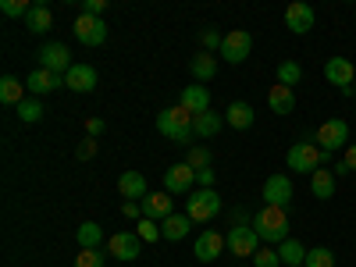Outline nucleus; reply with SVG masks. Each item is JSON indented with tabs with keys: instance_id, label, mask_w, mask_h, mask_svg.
Masks as SVG:
<instances>
[{
	"instance_id": "nucleus-41",
	"label": "nucleus",
	"mask_w": 356,
	"mask_h": 267,
	"mask_svg": "<svg viewBox=\"0 0 356 267\" xmlns=\"http://www.w3.org/2000/svg\"><path fill=\"white\" fill-rule=\"evenodd\" d=\"M196 186H200V189H214V168L196 171Z\"/></svg>"
},
{
	"instance_id": "nucleus-15",
	"label": "nucleus",
	"mask_w": 356,
	"mask_h": 267,
	"mask_svg": "<svg viewBox=\"0 0 356 267\" xmlns=\"http://www.w3.org/2000/svg\"><path fill=\"white\" fill-rule=\"evenodd\" d=\"M285 29L296 36H307L310 29H314V8L303 4V0H296V4L285 8Z\"/></svg>"
},
{
	"instance_id": "nucleus-12",
	"label": "nucleus",
	"mask_w": 356,
	"mask_h": 267,
	"mask_svg": "<svg viewBox=\"0 0 356 267\" xmlns=\"http://www.w3.org/2000/svg\"><path fill=\"white\" fill-rule=\"evenodd\" d=\"M72 65H75V61H72V50H68L65 43H47V47L40 50V68H47V72L65 75Z\"/></svg>"
},
{
	"instance_id": "nucleus-23",
	"label": "nucleus",
	"mask_w": 356,
	"mask_h": 267,
	"mask_svg": "<svg viewBox=\"0 0 356 267\" xmlns=\"http://www.w3.org/2000/svg\"><path fill=\"white\" fill-rule=\"evenodd\" d=\"M189 228H193V218H189V214H171V218L161 225V239L178 243V239H186V235H189Z\"/></svg>"
},
{
	"instance_id": "nucleus-43",
	"label": "nucleus",
	"mask_w": 356,
	"mask_h": 267,
	"mask_svg": "<svg viewBox=\"0 0 356 267\" xmlns=\"http://www.w3.org/2000/svg\"><path fill=\"white\" fill-rule=\"evenodd\" d=\"M104 129H107V125H104V118H89V122H86V132H89V139H97Z\"/></svg>"
},
{
	"instance_id": "nucleus-34",
	"label": "nucleus",
	"mask_w": 356,
	"mask_h": 267,
	"mask_svg": "<svg viewBox=\"0 0 356 267\" xmlns=\"http://www.w3.org/2000/svg\"><path fill=\"white\" fill-rule=\"evenodd\" d=\"M186 164H189L193 171L211 168V150H207V146H193V150H189V157H186Z\"/></svg>"
},
{
	"instance_id": "nucleus-25",
	"label": "nucleus",
	"mask_w": 356,
	"mask_h": 267,
	"mask_svg": "<svg viewBox=\"0 0 356 267\" xmlns=\"http://www.w3.org/2000/svg\"><path fill=\"white\" fill-rule=\"evenodd\" d=\"M189 72H193L196 82H211V79L218 75V57H214V54H207V50L196 54L193 61H189Z\"/></svg>"
},
{
	"instance_id": "nucleus-20",
	"label": "nucleus",
	"mask_w": 356,
	"mask_h": 267,
	"mask_svg": "<svg viewBox=\"0 0 356 267\" xmlns=\"http://www.w3.org/2000/svg\"><path fill=\"white\" fill-rule=\"evenodd\" d=\"M118 193H122L125 200H139V203L150 196V193H146V178L139 171H125L122 178H118Z\"/></svg>"
},
{
	"instance_id": "nucleus-13",
	"label": "nucleus",
	"mask_w": 356,
	"mask_h": 267,
	"mask_svg": "<svg viewBox=\"0 0 356 267\" xmlns=\"http://www.w3.org/2000/svg\"><path fill=\"white\" fill-rule=\"evenodd\" d=\"M107 250H111V257H118V260H136L139 257V250H143V239L136 232H114L111 239H107Z\"/></svg>"
},
{
	"instance_id": "nucleus-47",
	"label": "nucleus",
	"mask_w": 356,
	"mask_h": 267,
	"mask_svg": "<svg viewBox=\"0 0 356 267\" xmlns=\"http://www.w3.org/2000/svg\"><path fill=\"white\" fill-rule=\"evenodd\" d=\"M239 267H246V264H239Z\"/></svg>"
},
{
	"instance_id": "nucleus-42",
	"label": "nucleus",
	"mask_w": 356,
	"mask_h": 267,
	"mask_svg": "<svg viewBox=\"0 0 356 267\" xmlns=\"http://www.w3.org/2000/svg\"><path fill=\"white\" fill-rule=\"evenodd\" d=\"M122 214H125V218H143V203H139V200H125V203H122Z\"/></svg>"
},
{
	"instance_id": "nucleus-37",
	"label": "nucleus",
	"mask_w": 356,
	"mask_h": 267,
	"mask_svg": "<svg viewBox=\"0 0 356 267\" xmlns=\"http://www.w3.org/2000/svg\"><path fill=\"white\" fill-rule=\"evenodd\" d=\"M278 264H282V257H278L275 246H260L257 257H253V267H278Z\"/></svg>"
},
{
	"instance_id": "nucleus-36",
	"label": "nucleus",
	"mask_w": 356,
	"mask_h": 267,
	"mask_svg": "<svg viewBox=\"0 0 356 267\" xmlns=\"http://www.w3.org/2000/svg\"><path fill=\"white\" fill-rule=\"evenodd\" d=\"M0 11H4L8 18H29L33 4H25V0H0Z\"/></svg>"
},
{
	"instance_id": "nucleus-6",
	"label": "nucleus",
	"mask_w": 356,
	"mask_h": 267,
	"mask_svg": "<svg viewBox=\"0 0 356 267\" xmlns=\"http://www.w3.org/2000/svg\"><path fill=\"white\" fill-rule=\"evenodd\" d=\"M72 33L79 36L82 47H104V43H107V22L79 11V18H75V25H72Z\"/></svg>"
},
{
	"instance_id": "nucleus-35",
	"label": "nucleus",
	"mask_w": 356,
	"mask_h": 267,
	"mask_svg": "<svg viewBox=\"0 0 356 267\" xmlns=\"http://www.w3.org/2000/svg\"><path fill=\"white\" fill-rule=\"evenodd\" d=\"M136 235H139L143 243H157V239H161V225H157V221H150V218H139Z\"/></svg>"
},
{
	"instance_id": "nucleus-39",
	"label": "nucleus",
	"mask_w": 356,
	"mask_h": 267,
	"mask_svg": "<svg viewBox=\"0 0 356 267\" xmlns=\"http://www.w3.org/2000/svg\"><path fill=\"white\" fill-rule=\"evenodd\" d=\"M107 11V0H82V15H93V18H100Z\"/></svg>"
},
{
	"instance_id": "nucleus-26",
	"label": "nucleus",
	"mask_w": 356,
	"mask_h": 267,
	"mask_svg": "<svg viewBox=\"0 0 356 267\" xmlns=\"http://www.w3.org/2000/svg\"><path fill=\"white\" fill-rule=\"evenodd\" d=\"M25 25H29V33L43 36V33H50V29H54V11H50L47 4H33V11H29V18H25Z\"/></svg>"
},
{
	"instance_id": "nucleus-29",
	"label": "nucleus",
	"mask_w": 356,
	"mask_h": 267,
	"mask_svg": "<svg viewBox=\"0 0 356 267\" xmlns=\"http://www.w3.org/2000/svg\"><path fill=\"white\" fill-rule=\"evenodd\" d=\"M75 239H79V250H100V243H104V228H100L97 221H86V225H79Z\"/></svg>"
},
{
	"instance_id": "nucleus-9",
	"label": "nucleus",
	"mask_w": 356,
	"mask_h": 267,
	"mask_svg": "<svg viewBox=\"0 0 356 267\" xmlns=\"http://www.w3.org/2000/svg\"><path fill=\"white\" fill-rule=\"evenodd\" d=\"M193 186H196V171L186 161L182 164H171L164 171V193L168 196H186V193H193Z\"/></svg>"
},
{
	"instance_id": "nucleus-38",
	"label": "nucleus",
	"mask_w": 356,
	"mask_h": 267,
	"mask_svg": "<svg viewBox=\"0 0 356 267\" xmlns=\"http://www.w3.org/2000/svg\"><path fill=\"white\" fill-rule=\"evenodd\" d=\"M75 267H104V253L100 250H79Z\"/></svg>"
},
{
	"instance_id": "nucleus-40",
	"label": "nucleus",
	"mask_w": 356,
	"mask_h": 267,
	"mask_svg": "<svg viewBox=\"0 0 356 267\" xmlns=\"http://www.w3.org/2000/svg\"><path fill=\"white\" fill-rule=\"evenodd\" d=\"M200 43L207 47V54H211V50H218V47L225 43V36H218V33H214V29H207V33L200 36Z\"/></svg>"
},
{
	"instance_id": "nucleus-27",
	"label": "nucleus",
	"mask_w": 356,
	"mask_h": 267,
	"mask_svg": "<svg viewBox=\"0 0 356 267\" xmlns=\"http://www.w3.org/2000/svg\"><path fill=\"white\" fill-rule=\"evenodd\" d=\"M221 122H225V114H218V111L196 114V122H193V132H196L200 139H214V136L221 132Z\"/></svg>"
},
{
	"instance_id": "nucleus-19",
	"label": "nucleus",
	"mask_w": 356,
	"mask_h": 267,
	"mask_svg": "<svg viewBox=\"0 0 356 267\" xmlns=\"http://www.w3.org/2000/svg\"><path fill=\"white\" fill-rule=\"evenodd\" d=\"M143 218H150V221L164 225V221L171 218V200H168L164 193H150V196L143 200Z\"/></svg>"
},
{
	"instance_id": "nucleus-24",
	"label": "nucleus",
	"mask_w": 356,
	"mask_h": 267,
	"mask_svg": "<svg viewBox=\"0 0 356 267\" xmlns=\"http://www.w3.org/2000/svg\"><path fill=\"white\" fill-rule=\"evenodd\" d=\"M310 193H314L317 200H332V196H335V171L317 168V171L310 175Z\"/></svg>"
},
{
	"instance_id": "nucleus-8",
	"label": "nucleus",
	"mask_w": 356,
	"mask_h": 267,
	"mask_svg": "<svg viewBox=\"0 0 356 267\" xmlns=\"http://www.w3.org/2000/svg\"><path fill=\"white\" fill-rule=\"evenodd\" d=\"M250 50H253V36L246 33V29H232V33L225 36V43H221V57L228 65H243L250 57Z\"/></svg>"
},
{
	"instance_id": "nucleus-14",
	"label": "nucleus",
	"mask_w": 356,
	"mask_h": 267,
	"mask_svg": "<svg viewBox=\"0 0 356 267\" xmlns=\"http://www.w3.org/2000/svg\"><path fill=\"white\" fill-rule=\"evenodd\" d=\"M324 79L339 89H353L356 86V68L349 57H328V65H324Z\"/></svg>"
},
{
	"instance_id": "nucleus-22",
	"label": "nucleus",
	"mask_w": 356,
	"mask_h": 267,
	"mask_svg": "<svg viewBox=\"0 0 356 267\" xmlns=\"http://www.w3.org/2000/svg\"><path fill=\"white\" fill-rule=\"evenodd\" d=\"M267 107H271L275 114H292V111H296V89L275 82L271 93H267Z\"/></svg>"
},
{
	"instance_id": "nucleus-18",
	"label": "nucleus",
	"mask_w": 356,
	"mask_h": 267,
	"mask_svg": "<svg viewBox=\"0 0 356 267\" xmlns=\"http://www.w3.org/2000/svg\"><path fill=\"white\" fill-rule=\"evenodd\" d=\"M178 104H182L186 111H193V114H207V111H211V89H207V86H186Z\"/></svg>"
},
{
	"instance_id": "nucleus-2",
	"label": "nucleus",
	"mask_w": 356,
	"mask_h": 267,
	"mask_svg": "<svg viewBox=\"0 0 356 267\" xmlns=\"http://www.w3.org/2000/svg\"><path fill=\"white\" fill-rule=\"evenodd\" d=\"M193 122H196V114L186 111L182 104L157 114V129H161L168 139H175V143H189V139L196 136V132H193Z\"/></svg>"
},
{
	"instance_id": "nucleus-3",
	"label": "nucleus",
	"mask_w": 356,
	"mask_h": 267,
	"mask_svg": "<svg viewBox=\"0 0 356 267\" xmlns=\"http://www.w3.org/2000/svg\"><path fill=\"white\" fill-rule=\"evenodd\" d=\"M285 161H289L292 171H300V175L310 171V175H314L324 161H332V154H321V146H317V143H307V139H303V143H292V146H289Z\"/></svg>"
},
{
	"instance_id": "nucleus-4",
	"label": "nucleus",
	"mask_w": 356,
	"mask_h": 267,
	"mask_svg": "<svg viewBox=\"0 0 356 267\" xmlns=\"http://www.w3.org/2000/svg\"><path fill=\"white\" fill-rule=\"evenodd\" d=\"M186 214L193 221H214L221 214V193L218 189H193L186 200Z\"/></svg>"
},
{
	"instance_id": "nucleus-16",
	"label": "nucleus",
	"mask_w": 356,
	"mask_h": 267,
	"mask_svg": "<svg viewBox=\"0 0 356 267\" xmlns=\"http://www.w3.org/2000/svg\"><path fill=\"white\" fill-rule=\"evenodd\" d=\"M65 86L72 93H93L97 89V68L93 65H72L65 72Z\"/></svg>"
},
{
	"instance_id": "nucleus-21",
	"label": "nucleus",
	"mask_w": 356,
	"mask_h": 267,
	"mask_svg": "<svg viewBox=\"0 0 356 267\" xmlns=\"http://www.w3.org/2000/svg\"><path fill=\"white\" fill-rule=\"evenodd\" d=\"M253 107L246 104V100H232L228 107H225V122L232 125V129H253Z\"/></svg>"
},
{
	"instance_id": "nucleus-5",
	"label": "nucleus",
	"mask_w": 356,
	"mask_h": 267,
	"mask_svg": "<svg viewBox=\"0 0 356 267\" xmlns=\"http://www.w3.org/2000/svg\"><path fill=\"white\" fill-rule=\"evenodd\" d=\"M314 143L321 146V154H332L335 157V150H346V146H349V125L342 122V118H328V122L317 129Z\"/></svg>"
},
{
	"instance_id": "nucleus-7",
	"label": "nucleus",
	"mask_w": 356,
	"mask_h": 267,
	"mask_svg": "<svg viewBox=\"0 0 356 267\" xmlns=\"http://www.w3.org/2000/svg\"><path fill=\"white\" fill-rule=\"evenodd\" d=\"M221 250H228V235H221V232H214V228L200 232L196 243H193V253H196L200 264H214V260L221 257Z\"/></svg>"
},
{
	"instance_id": "nucleus-32",
	"label": "nucleus",
	"mask_w": 356,
	"mask_h": 267,
	"mask_svg": "<svg viewBox=\"0 0 356 267\" xmlns=\"http://www.w3.org/2000/svg\"><path fill=\"white\" fill-rule=\"evenodd\" d=\"M300 79H303V68L296 65V61H282L278 65V86H300Z\"/></svg>"
},
{
	"instance_id": "nucleus-17",
	"label": "nucleus",
	"mask_w": 356,
	"mask_h": 267,
	"mask_svg": "<svg viewBox=\"0 0 356 267\" xmlns=\"http://www.w3.org/2000/svg\"><path fill=\"white\" fill-rule=\"evenodd\" d=\"M65 86V75H57V72H47V68H36L33 75L25 79V89L33 97H47V93H54V89H61Z\"/></svg>"
},
{
	"instance_id": "nucleus-10",
	"label": "nucleus",
	"mask_w": 356,
	"mask_h": 267,
	"mask_svg": "<svg viewBox=\"0 0 356 267\" xmlns=\"http://www.w3.org/2000/svg\"><path fill=\"white\" fill-rule=\"evenodd\" d=\"M260 200H264V207H285L292 203V178L289 175H271L264 182V193H260Z\"/></svg>"
},
{
	"instance_id": "nucleus-46",
	"label": "nucleus",
	"mask_w": 356,
	"mask_h": 267,
	"mask_svg": "<svg viewBox=\"0 0 356 267\" xmlns=\"http://www.w3.org/2000/svg\"><path fill=\"white\" fill-rule=\"evenodd\" d=\"M353 97H356V86H353Z\"/></svg>"
},
{
	"instance_id": "nucleus-33",
	"label": "nucleus",
	"mask_w": 356,
	"mask_h": 267,
	"mask_svg": "<svg viewBox=\"0 0 356 267\" xmlns=\"http://www.w3.org/2000/svg\"><path fill=\"white\" fill-rule=\"evenodd\" d=\"M303 267H335V253L328 246H314V250H307V264Z\"/></svg>"
},
{
	"instance_id": "nucleus-45",
	"label": "nucleus",
	"mask_w": 356,
	"mask_h": 267,
	"mask_svg": "<svg viewBox=\"0 0 356 267\" xmlns=\"http://www.w3.org/2000/svg\"><path fill=\"white\" fill-rule=\"evenodd\" d=\"M346 164H349V171H356V143H349L346 146V157H342Z\"/></svg>"
},
{
	"instance_id": "nucleus-1",
	"label": "nucleus",
	"mask_w": 356,
	"mask_h": 267,
	"mask_svg": "<svg viewBox=\"0 0 356 267\" xmlns=\"http://www.w3.org/2000/svg\"><path fill=\"white\" fill-rule=\"evenodd\" d=\"M253 232L260 235V243L267 246H282L289 239V214L282 207H260L253 214Z\"/></svg>"
},
{
	"instance_id": "nucleus-28",
	"label": "nucleus",
	"mask_w": 356,
	"mask_h": 267,
	"mask_svg": "<svg viewBox=\"0 0 356 267\" xmlns=\"http://www.w3.org/2000/svg\"><path fill=\"white\" fill-rule=\"evenodd\" d=\"M275 250H278V257H282L285 267H303V264H307V246L296 243V239H285V243L275 246Z\"/></svg>"
},
{
	"instance_id": "nucleus-30",
	"label": "nucleus",
	"mask_w": 356,
	"mask_h": 267,
	"mask_svg": "<svg viewBox=\"0 0 356 267\" xmlns=\"http://www.w3.org/2000/svg\"><path fill=\"white\" fill-rule=\"evenodd\" d=\"M22 100H25V86H22L15 75H4V79H0V104L18 107Z\"/></svg>"
},
{
	"instance_id": "nucleus-44",
	"label": "nucleus",
	"mask_w": 356,
	"mask_h": 267,
	"mask_svg": "<svg viewBox=\"0 0 356 267\" xmlns=\"http://www.w3.org/2000/svg\"><path fill=\"white\" fill-rule=\"evenodd\" d=\"M93 154H97V139H86V143L79 146V161H89Z\"/></svg>"
},
{
	"instance_id": "nucleus-31",
	"label": "nucleus",
	"mask_w": 356,
	"mask_h": 267,
	"mask_svg": "<svg viewBox=\"0 0 356 267\" xmlns=\"http://www.w3.org/2000/svg\"><path fill=\"white\" fill-rule=\"evenodd\" d=\"M47 111H43V104H40V97H25L22 104H18V118H22V122L25 125H36L40 122V118H43Z\"/></svg>"
},
{
	"instance_id": "nucleus-11",
	"label": "nucleus",
	"mask_w": 356,
	"mask_h": 267,
	"mask_svg": "<svg viewBox=\"0 0 356 267\" xmlns=\"http://www.w3.org/2000/svg\"><path fill=\"white\" fill-rule=\"evenodd\" d=\"M228 250L235 253V257H257V250H260V235L250 228V225H235L232 232H228Z\"/></svg>"
}]
</instances>
